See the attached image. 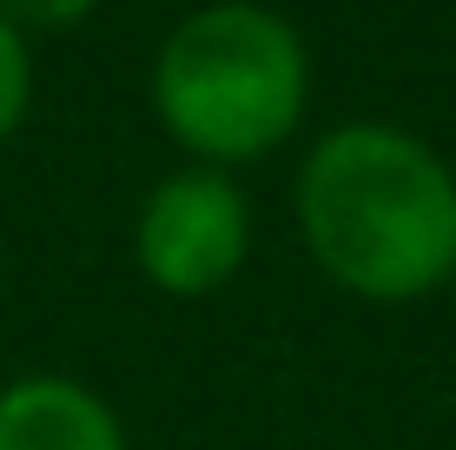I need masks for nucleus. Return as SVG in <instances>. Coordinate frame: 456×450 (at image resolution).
I'll return each instance as SVG.
<instances>
[{"instance_id": "obj_1", "label": "nucleus", "mask_w": 456, "mask_h": 450, "mask_svg": "<svg viewBox=\"0 0 456 450\" xmlns=\"http://www.w3.org/2000/svg\"><path fill=\"white\" fill-rule=\"evenodd\" d=\"M297 232L357 299H430L456 278V166L390 119L331 127L297 173Z\"/></svg>"}, {"instance_id": "obj_2", "label": "nucleus", "mask_w": 456, "mask_h": 450, "mask_svg": "<svg viewBox=\"0 0 456 450\" xmlns=\"http://www.w3.org/2000/svg\"><path fill=\"white\" fill-rule=\"evenodd\" d=\"M311 53L285 13L258 0H212L185 13L152 60V113L199 166L265 160L305 127Z\"/></svg>"}, {"instance_id": "obj_3", "label": "nucleus", "mask_w": 456, "mask_h": 450, "mask_svg": "<svg viewBox=\"0 0 456 450\" xmlns=\"http://www.w3.org/2000/svg\"><path fill=\"white\" fill-rule=\"evenodd\" d=\"M133 258L166 299H212L251 258V206L218 166H185L139 206Z\"/></svg>"}, {"instance_id": "obj_4", "label": "nucleus", "mask_w": 456, "mask_h": 450, "mask_svg": "<svg viewBox=\"0 0 456 450\" xmlns=\"http://www.w3.org/2000/svg\"><path fill=\"white\" fill-rule=\"evenodd\" d=\"M0 450H126V430L93 384L34 371L0 384Z\"/></svg>"}, {"instance_id": "obj_5", "label": "nucleus", "mask_w": 456, "mask_h": 450, "mask_svg": "<svg viewBox=\"0 0 456 450\" xmlns=\"http://www.w3.org/2000/svg\"><path fill=\"white\" fill-rule=\"evenodd\" d=\"M27 106H34V53H27V34L0 13V146L20 133Z\"/></svg>"}, {"instance_id": "obj_6", "label": "nucleus", "mask_w": 456, "mask_h": 450, "mask_svg": "<svg viewBox=\"0 0 456 450\" xmlns=\"http://www.w3.org/2000/svg\"><path fill=\"white\" fill-rule=\"evenodd\" d=\"M93 7H100V0H0V13H7L20 34H67Z\"/></svg>"}, {"instance_id": "obj_7", "label": "nucleus", "mask_w": 456, "mask_h": 450, "mask_svg": "<svg viewBox=\"0 0 456 450\" xmlns=\"http://www.w3.org/2000/svg\"><path fill=\"white\" fill-rule=\"evenodd\" d=\"M450 285H456V278H450Z\"/></svg>"}]
</instances>
